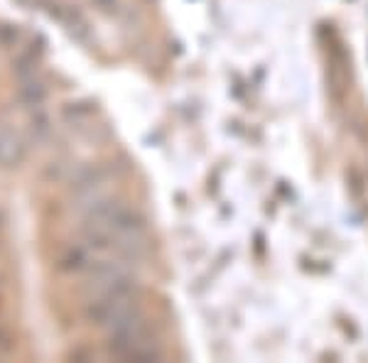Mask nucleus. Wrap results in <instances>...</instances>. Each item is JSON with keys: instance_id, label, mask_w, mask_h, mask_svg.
<instances>
[{"instance_id": "1", "label": "nucleus", "mask_w": 368, "mask_h": 363, "mask_svg": "<svg viewBox=\"0 0 368 363\" xmlns=\"http://www.w3.org/2000/svg\"><path fill=\"white\" fill-rule=\"evenodd\" d=\"M81 236L88 248L113 255L125 263H141L150 255V234L145 218L120 202L113 192L79 211Z\"/></svg>"}, {"instance_id": "2", "label": "nucleus", "mask_w": 368, "mask_h": 363, "mask_svg": "<svg viewBox=\"0 0 368 363\" xmlns=\"http://www.w3.org/2000/svg\"><path fill=\"white\" fill-rule=\"evenodd\" d=\"M27 155V140L22 130L8 118H0V167L13 170L22 165Z\"/></svg>"}]
</instances>
